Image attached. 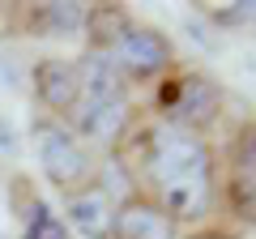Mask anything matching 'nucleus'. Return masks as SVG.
<instances>
[{"mask_svg": "<svg viewBox=\"0 0 256 239\" xmlns=\"http://www.w3.org/2000/svg\"><path fill=\"white\" fill-rule=\"evenodd\" d=\"M137 192L150 196L175 226L210 222L218 210V154L201 132L175 124H137L116 150Z\"/></svg>", "mask_w": 256, "mask_h": 239, "instance_id": "1", "label": "nucleus"}, {"mask_svg": "<svg viewBox=\"0 0 256 239\" xmlns=\"http://www.w3.org/2000/svg\"><path fill=\"white\" fill-rule=\"evenodd\" d=\"M30 146H34V158H38L43 180L52 188H60L64 196L98 180V158H94V150L86 146L64 120L34 116L30 120Z\"/></svg>", "mask_w": 256, "mask_h": 239, "instance_id": "2", "label": "nucleus"}, {"mask_svg": "<svg viewBox=\"0 0 256 239\" xmlns=\"http://www.w3.org/2000/svg\"><path fill=\"white\" fill-rule=\"evenodd\" d=\"M158 120L175 124V128L201 132L222 116V86L201 68H171L166 77H158Z\"/></svg>", "mask_w": 256, "mask_h": 239, "instance_id": "3", "label": "nucleus"}, {"mask_svg": "<svg viewBox=\"0 0 256 239\" xmlns=\"http://www.w3.org/2000/svg\"><path fill=\"white\" fill-rule=\"evenodd\" d=\"M218 201L239 230L256 226V120H244L226 141V158L218 166Z\"/></svg>", "mask_w": 256, "mask_h": 239, "instance_id": "4", "label": "nucleus"}, {"mask_svg": "<svg viewBox=\"0 0 256 239\" xmlns=\"http://www.w3.org/2000/svg\"><path fill=\"white\" fill-rule=\"evenodd\" d=\"M111 60H116V68L128 77L132 86L141 82H158V77H166L175 68V43L166 30L150 26V22H128L124 34L111 43Z\"/></svg>", "mask_w": 256, "mask_h": 239, "instance_id": "5", "label": "nucleus"}, {"mask_svg": "<svg viewBox=\"0 0 256 239\" xmlns=\"http://www.w3.org/2000/svg\"><path fill=\"white\" fill-rule=\"evenodd\" d=\"M34 98L43 107V116L64 120L77 111V98H82V77H77V60H64V56H43L34 64Z\"/></svg>", "mask_w": 256, "mask_h": 239, "instance_id": "6", "label": "nucleus"}, {"mask_svg": "<svg viewBox=\"0 0 256 239\" xmlns=\"http://www.w3.org/2000/svg\"><path fill=\"white\" fill-rule=\"evenodd\" d=\"M116 196H111V188L102 184V175L94 180V184L77 188V192L64 196V214H68V222L64 226H73L77 235L86 239H111V222H116Z\"/></svg>", "mask_w": 256, "mask_h": 239, "instance_id": "7", "label": "nucleus"}, {"mask_svg": "<svg viewBox=\"0 0 256 239\" xmlns=\"http://www.w3.org/2000/svg\"><path fill=\"white\" fill-rule=\"evenodd\" d=\"M111 239H180V226L158 210L150 196L128 192L116 205V222H111Z\"/></svg>", "mask_w": 256, "mask_h": 239, "instance_id": "8", "label": "nucleus"}, {"mask_svg": "<svg viewBox=\"0 0 256 239\" xmlns=\"http://www.w3.org/2000/svg\"><path fill=\"white\" fill-rule=\"evenodd\" d=\"M90 4H30V30L34 34H77L86 30Z\"/></svg>", "mask_w": 256, "mask_h": 239, "instance_id": "9", "label": "nucleus"}, {"mask_svg": "<svg viewBox=\"0 0 256 239\" xmlns=\"http://www.w3.org/2000/svg\"><path fill=\"white\" fill-rule=\"evenodd\" d=\"M22 218H26L22 239H73V235H68V226H64V218H60L47 201H38V196L26 205V214H22Z\"/></svg>", "mask_w": 256, "mask_h": 239, "instance_id": "10", "label": "nucleus"}]
</instances>
